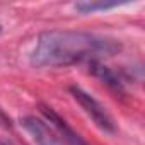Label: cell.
Wrapping results in <instances>:
<instances>
[{"label": "cell", "mask_w": 145, "mask_h": 145, "mask_svg": "<svg viewBox=\"0 0 145 145\" xmlns=\"http://www.w3.org/2000/svg\"><path fill=\"white\" fill-rule=\"evenodd\" d=\"M120 51V43L86 31H44L31 53L36 68L68 67L80 61H99Z\"/></svg>", "instance_id": "obj_1"}, {"label": "cell", "mask_w": 145, "mask_h": 145, "mask_svg": "<svg viewBox=\"0 0 145 145\" xmlns=\"http://www.w3.org/2000/svg\"><path fill=\"white\" fill-rule=\"evenodd\" d=\"M70 92L74 96V99L80 104V108L91 116V120L104 131L108 133H114L116 131V125H114V120L111 118V114L106 111V108L94 97L91 96L89 92H86L82 87L79 86H72L70 87Z\"/></svg>", "instance_id": "obj_2"}, {"label": "cell", "mask_w": 145, "mask_h": 145, "mask_svg": "<svg viewBox=\"0 0 145 145\" xmlns=\"http://www.w3.org/2000/svg\"><path fill=\"white\" fill-rule=\"evenodd\" d=\"M41 113H43V116L46 118V123L51 126V130L56 133V137L61 143H65V145H89L86 140L80 138L79 133H75L68 126V123L55 109H51L48 106H41Z\"/></svg>", "instance_id": "obj_3"}, {"label": "cell", "mask_w": 145, "mask_h": 145, "mask_svg": "<svg viewBox=\"0 0 145 145\" xmlns=\"http://www.w3.org/2000/svg\"><path fill=\"white\" fill-rule=\"evenodd\" d=\"M21 123L38 145H61L56 133L51 130V126L46 121H41L34 116H26L22 118Z\"/></svg>", "instance_id": "obj_4"}, {"label": "cell", "mask_w": 145, "mask_h": 145, "mask_svg": "<svg viewBox=\"0 0 145 145\" xmlns=\"http://www.w3.org/2000/svg\"><path fill=\"white\" fill-rule=\"evenodd\" d=\"M91 72L96 77H99L103 82H106L111 89H114L118 92H123V82L118 79V75L114 74L111 68H108L101 61H91Z\"/></svg>", "instance_id": "obj_5"}, {"label": "cell", "mask_w": 145, "mask_h": 145, "mask_svg": "<svg viewBox=\"0 0 145 145\" xmlns=\"http://www.w3.org/2000/svg\"><path fill=\"white\" fill-rule=\"evenodd\" d=\"M123 4L125 2H79L75 4V10L82 14H89V12H97V10H109Z\"/></svg>", "instance_id": "obj_6"}, {"label": "cell", "mask_w": 145, "mask_h": 145, "mask_svg": "<svg viewBox=\"0 0 145 145\" xmlns=\"http://www.w3.org/2000/svg\"><path fill=\"white\" fill-rule=\"evenodd\" d=\"M0 31H2V26H0Z\"/></svg>", "instance_id": "obj_7"}]
</instances>
